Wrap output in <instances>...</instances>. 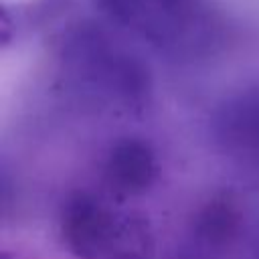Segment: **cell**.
I'll list each match as a JSON object with an SVG mask.
<instances>
[{"instance_id":"obj_1","label":"cell","mask_w":259,"mask_h":259,"mask_svg":"<svg viewBox=\"0 0 259 259\" xmlns=\"http://www.w3.org/2000/svg\"><path fill=\"white\" fill-rule=\"evenodd\" d=\"M57 61L69 85L89 101L142 109L154 89L148 65L105 26L81 20L57 42Z\"/></svg>"},{"instance_id":"obj_2","label":"cell","mask_w":259,"mask_h":259,"mask_svg":"<svg viewBox=\"0 0 259 259\" xmlns=\"http://www.w3.org/2000/svg\"><path fill=\"white\" fill-rule=\"evenodd\" d=\"M95 4L168 59H206L227 38V24L212 0H95Z\"/></svg>"},{"instance_id":"obj_3","label":"cell","mask_w":259,"mask_h":259,"mask_svg":"<svg viewBox=\"0 0 259 259\" xmlns=\"http://www.w3.org/2000/svg\"><path fill=\"white\" fill-rule=\"evenodd\" d=\"M61 237L77 259H154L156 239L148 219L107 206L89 192L71 194L59 219Z\"/></svg>"},{"instance_id":"obj_4","label":"cell","mask_w":259,"mask_h":259,"mask_svg":"<svg viewBox=\"0 0 259 259\" xmlns=\"http://www.w3.org/2000/svg\"><path fill=\"white\" fill-rule=\"evenodd\" d=\"M210 134L229 162L259 176V89H247L221 101L212 111Z\"/></svg>"},{"instance_id":"obj_5","label":"cell","mask_w":259,"mask_h":259,"mask_svg":"<svg viewBox=\"0 0 259 259\" xmlns=\"http://www.w3.org/2000/svg\"><path fill=\"white\" fill-rule=\"evenodd\" d=\"M158 158L152 144L140 136H123L115 140L105 156V184L123 196H140L158 180Z\"/></svg>"},{"instance_id":"obj_6","label":"cell","mask_w":259,"mask_h":259,"mask_svg":"<svg viewBox=\"0 0 259 259\" xmlns=\"http://www.w3.org/2000/svg\"><path fill=\"white\" fill-rule=\"evenodd\" d=\"M243 229V210L229 192L210 196L194 214L192 233L200 243L212 249L233 245Z\"/></svg>"},{"instance_id":"obj_7","label":"cell","mask_w":259,"mask_h":259,"mask_svg":"<svg viewBox=\"0 0 259 259\" xmlns=\"http://www.w3.org/2000/svg\"><path fill=\"white\" fill-rule=\"evenodd\" d=\"M2 259H12V255H10L8 251H4V255H2Z\"/></svg>"}]
</instances>
